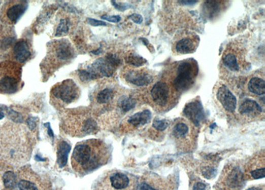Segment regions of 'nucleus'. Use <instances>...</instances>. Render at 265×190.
<instances>
[{"mask_svg":"<svg viewBox=\"0 0 265 190\" xmlns=\"http://www.w3.org/2000/svg\"><path fill=\"white\" fill-rule=\"evenodd\" d=\"M110 153L104 142L89 139L78 142L72 155V167L77 174L86 175L105 165Z\"/></svg>","mask_w":265,"mask_h":190,"instance_id":"1","label":"nucleus"},{"mask_svg":"<svg viewBox=\"0 0 265 190\" xmlns=\"http://www.w3.org/2000/svg\"><path fill=\"white\" fill-rule=\"evenodd\" d=\"M121 64V60L114 54L100 58L86 69L78 70V77L82 82H90L103 77H112Z\"/></svg>","mask_w":265,"mask_h":190,"instance_id":"2","label":"nucleus"},{"mask_svg":"<svg viewBox=\"0 0 265 190\" xmlns=\"http://www.w3.org/2000/svg\"><path fill=\"white\" fill-rule=\"evenodd\" d=\"M245 181L243 169L238 163H229L223 168L216 187L218 190H242Z\"/></svg>","mask_w":265,"mask_h":190,"instance_id":"3","label":"nucleus"},{"mask_svg":"<svg viewBox=\"0 0 265 190\" xmlns=\"http://www.w3.org/2000/svg\"><path fill=\"white\" fill-rule=\"evenodd\" d=\"M179 182L175 175L162 177L148 172L138 180L136 190H177Z\"/></svg>","mask_w":265,"mask_h":190,"instance_id":"4","label":"nucleus"},{"mask_svg":"<svg viewBox=\"0 0 265 190\" xmlns=\"http://www.w3.org/2000/svg\"><path fill=\"white\" fill-rule=\"evenodd\" d=\"M20 71L14 62L0 63V94H12L18 90Z\"/></svg>","mask_w":265,"mask_h":190,"instance_id":"5","label":"nucleus"},{"mask_svg":"<svg viewBox=\"0 0 265 190\" xmlns=\"http://www.w3.org/2000/svg\"><path fill=\"white\" fill-rule=\"evenodd\" d=\"M197 69L194 63L190 60L182 62L178 66L177 75L174 80L175 89L179 92H183L191 87L194 83Z\"/></svg>","mask_w":265,"mask_h":190,"instance_id":"6","label":"nucleus"},{"mask_svg":"<svg viewBox=\"0 0 265 190\" xmlns=\"http://www.w3.org/2000/svg\"><path fill=\"white\" fill-rule=\"evenodd\" d=\"M51 93L52 96L66 104H70L77 100L80 96L79 88L71 79L65 80L62 83L56 84L52 88Z\"/></svg>","mask_w":265,"mask_h":190,"instance_id":"7","label":"nucleus"},{"mask_svg":"<svg viewBox=\"0 0 265 190\" xmlns=\"http://www.w3.org/2000/svg\"><path fill=\"white\" fill-rule=\"evenodd\" d=\"M245 181L258 180L265 176V156L264 152L251 158L243 167Z\"/></svg>","mask_w":265,"mask_h":190,"instance_id":"8","label":"nucleus"},{"mask_svg":"<svg viewBox=\"0 0 265 190\" xmlns=\"http://www.w3.org/2000/svg\"><path fill=\"white\" fill-rule=\"evenodd\" d=\"M109 190H136L138 180L131 174L115 172L107 178Z\"/></svg>","mask_w":265,"mask_h":190,"instance_id":"9","label":"nucleus"},{"mask_svg":"<svg viewBox=\"0 0 265 190\" xmlns=\"http://www.w3.org/2000/svg\"><path fill=\"white\" fill-rule=\"evenodd\" d=\"M172 133L180 148H184V150H190L192 148V129L187 123L184 121H180L176 123L173 127Z\"/></svg>","mask_w":265,"mask_h":190,"instance_id":"10","label":"nucleus"},{"mask_svg":"<svg viewBox=\"0 0 265 190\" xmlns=\"http://www.w3.org/2000/svg\"><path fill=\"white\" fill-rule=\"evenodd\" d=\"M52 57L56 61L65 62L70 61L75 56V51L71 43L66 40L57 41L51 48Z\"/></svg>","mask_w":265,"mask_h":190,"instance_id":"11","label":"nucleus"},{"mask_svg":"<svg viewBox=\"0 0 265 190\" xmlns=\"http://www.w3.org/2000/svg\"><path fill=\"white\" fill-rule=\"evenodd\" d=\"M16 185L19 190H45L38 175L27 171L19 176Z\"/></svg>","mask_w":265,"mask_h":190,"instance_id":"12","label":"nucleus"},{"mask_svg":"<svg viewBox=\"0 0 265 190\" xmlns=\"http://www.w3.org/2000/svg\"><path fill=\"white\" fill-rule=\"evenodd\" d=\"M183 113L196 127H198L205 119L203 104L200 101H194L188 103L184 107Z\"/></svg>","mask_w":265,"mask_h":190,"instance_id":"13","label":"nucleus"},{"mask_svg":"<svg viewBox=\"0 0 265 190\" xmlns=\"http://www.w3.org/2000/svg\"><path fill=\"white\" fill-rule=\"evenodd\" d=\"M169 88L164 82H158L152 88L151 94L154 102L160 107H164L168 103Z\"/></svg>","mask_w":265,"mask_h":190,"instance_id":"14","label":"nucleus"},{"mask_svg":"<svg viewBox=\"0 0 265 190\" xmlns=\"http://www.w3.org/2000/svg\"><path fill=\"white\" fill-rule=\"evenodd\" d=\"M128 83L138 86H147L153 81V77L149 72L142 70H129L125 74Z\"/></svg>","mask_w":265,"mask_h":190,"instance_id":"15","label":"nucleus"},{"mask_svg":"<svg viewBox=\"0 0 265 190\" xmlns=\"http://www.w3.org/2000/svg\"><path fill=\"white\" fill-rule=\"evenodd\" d=\"M217 98L226 111L234 112L237 106V99L225 86L219 88Z\"/></svg>","mask_w":265,"mask_h":190,"instance_id":"16","label":"nucleus"},{"mask_svg":"<svg viewBox=\"0 0 265 190\" xmlns=\"http://www.w3.org/2000/svg\"><path fill=\"white\" fill-rule=\"evenodd\" d=\"M13 51L15 59L20 63L27 61L31 56L29 45L25 40H21L16 42Z\"/></svg>","mask_w":265,"mask_h":190,"instance_id":"17","label":"nucleus"},{"mask_svg":"<svg viewBox=\"0 0 265 190\" xmlns=\"http://www.w3.org/2000/svg\"><path fill=\"white\" fill-rule=\"evenodd\" d=\"M262 108L253 99H245L239 107V112L242 116H257L262 113Z\"/></svg>","mask_w":265,"mask_h":190,"instance_id":"18","label":"nucleus"},{"mask_svg":"<svg viewBox=\"0 0 265 190\" xmlns=\"http://www.w3.org/2000/svg\"><path fill=\"white\" fill-rule=\"evenodd\" d=\"M28 8V4L26 2L15 4L11 6L6 10V16L12 23H16L21 17L23 16Z\"/></svg>","mask_w":265,"mask_h":190,"instance_id":"19","label":"nucleus"},{"mask_svg":"<svg viewBox=\"0 0 265 190\" xmlns=\"http://www.w3.org/2000/svg\"><path fill=\"white\" fill-rule=\"evenodd\" d=\"M151 120V113L149 110L138 112L130 117L127 122L131 126L139 127L148 124Z\"/></svg>","mask_w":265,"mask_h":190,"instance_id":"20","label":"nucleus"},{"mask_svg":"<svg viewBox=\"0 0 265 190\" xmlns=\"http://www.w3.org/2000/svg\"><path fill=\"white\" fill-rule=\"evenodd\" d=\"M71 150V146L67 141H61L58 144L56 154H57V163L60 168L64 167L67 165Z\"/></svg>","mask_w":265,"mask_h":190,"instance_id":"21","label":"nucleus"},{"mask_svg":"<svg viewBox=\"0 0 265 190\" xmlns=\"http://www.w3.org/2000/svg\"><path fill=\"white\" fill-rule=\"evenodd\" d=\"M222 2L206 1L204 2L203 12L204 16L209 19H213L218 16L221 11V6Z\"/></svg>","mask_w":265,"mask_h":190,"instance_id":"22","label":"nucleus"},{"mask_svg":"<svg viewBox=\"0 0 265 190\" xmlns=\"http://www.w3.org/2000/svg\"><path fill=\"white\" fill-rule=\"evenodd\" d=\"M196 48L194 40L190 38H184L177 42L176 45V51L180 54L192 53Z\"/></svg>","mask_w":265,"mask_h":190,"instance_id":"23","label":"nucleus"},{"mask_svg":"<svg viewBox=\"0 0 265 190\" xmlns=\"http://www.w3.org/2000/svg\"><path fill=\"white\" fill-rule=\"evenodd\" d=\"M248 89L253 94L262 96L265 93V83L263 79L255 77L250 80Z\"/></svg>","mask_w":265,"mask_h":190,"instance_id":"24","label":"nucleus"},{"mask_svg":"<svg viewBox=\"0 0 265 190\" xmlns=\"http://www.w3.org/2000/svg\"><path fill=\"white\" fill-rule=\"evenodd\" d=\"M136 105V99L130 96H122L118 101V106L123 112H127L134 109Z\"/></svg>","mask_w":265,"mask_h":190,"instance_id":"25","label":"nucleus"},{"mask_svg":"<svg viewBox=\"0 0 265 190\" xmlns=\"http://www.w3.org/2000/svg\"><path fill=\"white\" fill-rule=\"evenodd\" d=\"M114 96V90L110 88H105L101 90L97 95L96 100L101 104L109 102Z\"/></svg>","mask_w":265,"mask_h":190,"instance_id":"26","label":"nucleus"},{"mask_svg":"<svg viewBox=\"0 0 265 190\" xmlns=\"http://www.w3.org/2000/svg\"><path fill=\"white\" fill-rule=\"evenodd\" d=\"M223 61L224 65L229 68V70L234 71V72L239 70L240 67H239L238 60H237V58L234 54H227L223 58Z\"/></svg>","mask_w":265,"mask_h":190,"instance_id":"27","label":"nucleus"},{"mask_svg":"<svg viewBox=\"0 0 265 190\" xmlns=\"http://www.w3.org/2000/svg\"><path fill=\"white\" fill-rule=\"evenodd\" d=\"M4 183L6 188L12 189L16 186L17 178L12 172H7L4 175Z\"/></svg>","mask_w":265,"mask_h":190,"instance_id":"28","label":"nucleus"},{"mask_svg":"<svg viewBox=\"0 0 265 190\" xmlns=\"http://www.w3.org/2000/svg\"><path fill=\"white\" fill-rule=\"evenodd\" d=\"M125 60L127 63L136 67L144 65L147 62V60H145L144 58L136 55V54H131V55L128 56V57L126 58Z\"/></svg>","mask_w":265,"mask_h":190,"instance_id":"29","label":"nucleus"},{"mask_svg":"<svg viewBox=\"0 0 265 190\" xmlns=\"http://www.w3.org/2000/svg\"><path fill=\"white\" fill-rule=\"evenodd\" d=\"M69 25L70 21L68 19H62L58 24L55 33L56 36H61L66 35L69 31Z\"/></svg>","mask_w":265,"mask_h":190,"instance_id":"30","label":"nucleus"},{"mask_svg":"<svg viewBox=\"0 0 265 190\" xmlns=\"http://www.w3.org/2000/svg\"><path fill=\"white\" fill-rule=\"evenodd\" d=\"M190 190H210V185L204 181L197 179L191 183Z\"/></svg>","mask_w":265,"mask_h":190,"instance_id":"31","label":"nucleus"},{"mask_svg":"<svg viewBox=\"0 0 265 190\" xmlns=\"http://www.w3.org/2000/svg\"><path fill=\"white\" fill-rule=\"evenodd\" d=\"M169 123L168 121L165 120H159L156 118L154 120L153 127L158 131H163L169 127Z\"/></svg>","mask_w":265,"mask_h":190,"instance_id":"32","label":"nucleus"},{"mask_svg":"<svg viewBox=\"0 0 265 190\" xmlns=\"http://www.w3.org/2000/svg\"><path fill=\"white\" fill-rule=\"evenodd\" d=\"M111 3H112V6H114L116 10L121 11V12H124V11L127 10L128 8L131 7L129 4H123L119 2L112 1Z\"/></svg>","mask_w":265,"mask_h":190,"instance_id":"33","label":"nucleus"},{"mask_svg":"<svg viewBox=\"0 0 265 190\" xmlns=\"http://www.w3.org/2000/svg\"><path fill=\"white\" fill-rule=\"evenodd\" d=\"M87 21H88V24L94 26V27H100V26L107 25L106 23L104 22V21L97 20V19H95L88 18L87 19Z\"/></svg>","mask_w":265,"mask_h":190,"instance_id":"34","label":"nucleus"},{"mask_svg":"<svg viewBox=\"0 0 265 190\" xmlns=\"http://www.w3.org/2000/svg\"><path fill=\"white\" fill-rule=\"evenodd\" d=\"M103 20L110 21L112 23H118L121 20V17L119 16H103L101 17Z\"/></svg>","mask_w":265,"mask_h":190,"instance_id":"35","label":"nucleus"},{"mask_svg":"<svg viewBox=\"0 0 265 190\" xmlns=\"http://www.w3.org/2000/svg\"><path fill=\"white\" fill-rule=\"evenodd\" d=\"M129 18L131 19V20L134 21V23H137V24H141V23L143 22V17L140 14H132L129 17Z\"/></svg>","mask_w":265,"mask_h":190,"instance_id":"36","label":"nucleus"},{"mask_svg":"<svg viewBox=\"0 0 265 190\" xmlns=\"http://www.w3.org/2000/svg\"><path fill=\"white\" fill-rule=\"evenodd\" d=\"M27 124L29 129L32 130L36 126V118H32V117L31 118H29L27 120Z\"/></svg>","mask_w":265,"mask_h":190,"instance_id":"37","label":"nucleus"},{"mask_svg":"<svg viewBox=\"0 0 265 190\" xmlns=\"http://www.w3.org/2000/svg\"><path fill=\"white\" fill-rule=\"evenodd\" d=\"M197 1H193V0H190V1H188V0H186V1H180L179 2V3L180 4H182V5L183 6H192L194 5L195 4L197 3Z\"/></svg>","mask_w":265,"mask_h":190,"instance_id":"38","label":"nucleus"},{"mask_svg":"<svg viewBox=\"0 0 265 190\" xmlns=\"http://www.w3.org/2000/svg\"><path fill=\"white\" fill-rule=\"evenodd\" d=\"M247 190H265L264 185H256V186H252Z\"/></svg>","mask_w":265,"mask_h":190,"instance_id":"39","label":"nucleus"},{"mask_svg":"<svg viewBox=\"0 0 265 190\" xmlns=\"http://www.w3.org/2000/svg\"><path fill=\"white\" fill-rule=\"evenodd\" d=\"M45 126H46L47 127L48 133H49V135L51 136V137H53V131H52L51 127H50L49 123H47V124H45Z\"/></svg>","mask_w":265,"mask_h":190,"instance_id":"40","label":"nucleus"}]
</instances>
